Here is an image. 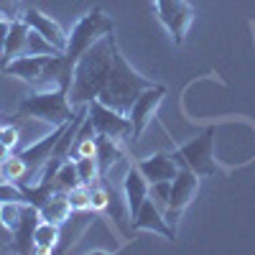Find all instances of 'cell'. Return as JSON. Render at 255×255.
<instances>
[{"label":"cell","instance_id":"cell-12","mask_svg":"<svg viewBox=\"0 0 255 255\" xmlns=\"http://www.w3.org/2000/svg\"><path fill=\"white\" fill-rule=\"evenodd\" d=\"M123 191H125V209H128V217H135L140 204L148 199V191H151V184H148V179L140 174L138 163L133 161L130 166H128L125 171V181H123Z\"/></svg>","mask_w":255,"mask_h":255},{"label":"cell","instance_id":"cell-31","mask_svg":"<svg viewBox=\"0 0 255 255\" xmlns=\"http://www.w3.org/2000/svg\"><path fill=\"white\" fill-rule=\"evenodd\" d=\"M18 138H20L18 125H13V123H3V128H0V140H3L5 145H10V148H15V145H18Z\"/></svg>","mask_w":255,"mask_h":255},{"label":"cell","instance_id":"cell-10","mask_svg":"<svg viewBox=\"0 0 255 255\" xmlns=\"http://www.w3.org/2000/svg\"><path fill=\"white\" fill-rule=\"evenodd\" d=\"M87 118L92 120L97 135H108V138H118V140L128 138L130 140V118L108 108V105H102L100 100H92L87 105Z\"/></svg>","mask_w":255,"mask_h":255},{"label":"cell","instance_id":"cell-34","mask_svg":"<svg viewBox=\"0 0 255 255\" xmlns=\"http://www.w3.org/2000/svg\"><path fill=\"white\" fill-rule=\"evenodd\" d=\"M10 156H13V148H10V145H5L3 140H0V163H3L5 158H10Z\"/></svg>","mask_w":255,"mask_h":255},{"label":"cell","instance_id":"cell-15","mask_svg":"<svg viewBox=\"0 0 255 255\" xmlns=\"http://www.w3.org/2000/svg\"><path fill=\"white\" fill-rule=\"evenodd\" d=\"M41 222L38 207L36 204H23V215H20L18 227L13 230V250L18 253H31L33 250V230Z\"/></svg>","mask_w":255,"mask_h":255},{"label":"cell","instance_id":"cell-30","mask_svg":"<svg viewBox=\"0 0 255 255\" xmlns=\"http://www.w3.org/2000/svg\"><path fill=\"white\" fill-rule=\"evenodd\" d=\"M0 15L8 20H20V15H23V0H0Z\"/></svg>","mask_w":255,"mask_h":255},{"label":"cell","instance_id":"cell-20","mask_svg":"<svg viewBox=\"0 0 255 255\" xmlns=\"http://www.w3.org/2000/svg\"><path fill=\"white\" fill-rule=\"evenodd\" d=\"M59 240H61V225L41 220L36 225V230H33V253H41V255L56 253Z\"/></svg>","mask_w":255,"mask_h":255},{"label":"cell","instance_id":"cell-28","mask_svg":"<svg viewBox=\"0 0 255 255\" xmlns=\"http://www.w3.org/2000/svg\"><path fill=\"white\" fill-rule=\"evenodd\" d=\"M90 209L92 212H108L110 209V191L108 186L92 184V197H90Z\"/></svg>","mask_w":255,"mask_h":255},{"label":"cell","instance_id":"cell-26","mask_svg":"<svg viewBox=\"0 0 255 255\" xmlns=\"http://www.w3.org/2000/svg\"><path fill=\"white\" fill-rule=\"evenodd\" d=\"M26 54H64V51H59L54 44H49V41L41 36V33H36L33 28L28 31V41H26ZM23 54V56H26Z\"/></svg>","mask_w":255,"mask_h":255},{"label":"cell","instance_id":"cell-29","mask_svg":"<svg viewBox=\"0 0 255 255\" xmlns=\"http://www.w3.org/2000/svg\"><path fill=\"white\" fill-rule=\"evenodd\" d=\"M168 194H171V181H156V184H151V191H148V197L156 202V207L161 212H166V207H168Z\"/></svg>","mask_w":255,"mask_h":255},{"label":"cell","instance_id":"cell-33","mask_svg":"<svg viewBox=\"0 0 255 255\" xmlns=\"http://www.w3.org/2000/svg\"><path fill=\"white\" fill-rule=\"evenodd\" d=\"M5 243H10V248H13V232L0 225V245H5Z\"/></svg>","mask_w":255,"mask_h":255},{"label":"cell","instance_id":"cell-4","mask_svg":"<svg viewBox=\"0 0 255 255\" xmlns=\"http://www.w3.org/2000/svg\"><path fill=\"white\" fill-rule=\"evenodd\" d=\"M79 108L69 102V90L64 87H51V90H36L33 95L23 97L15 108L18 118H36L41 123H46L51 128L67 125L74 120Z\"/></svg>","mask_w":255,"mask_h":255},{"label":"cell","instance_id":"cell-13","mask_svg":"<svg viewBox=\"0 0 255 255\" xmlns=\"http://www.w3.org/2000/svg\"><path fill=\"white\" fill-rule=\"evenodd\" d=\"M133 230H145V232H156V235H163L166 240H176V230L166 222L163 217V212L156 207V202L148 197L140 209H138V215L133 217Z\"/></svg>","mask_w":255,"mask_h":255},{"label":"cell","instance_id":"cell-22","mask_svg":"<svg viewBox=\"0 0 255 255\" xmlns=\"http://www.w3.org/2000/svg\"><path fill=\"white\" fill-rule=\"evenodd\" d=\"M79 181V171H77V163L72 158H67L61 166H59V171H56V179H54V189L56 191H69L74 189Z\"/></svg>","mask_w":255,"mask_h":255},{"label":"cell","instance_id":"cell-32","mask_svg":"<svg viewBox=\"0 0 255 255\" xmlns=\"http://www.w3.org/2000/svg\"><path fill=\"white\" fill-rule=\"evenodd\" d=\"M10 23H13V20H8V18H3V15H0V56H3V51H5V41H8Z\"/></svg>","mask_w":255,"mask_h":255},{"label":"cell","instance_id":"cell-24","mask_svg":"<svg viewBox=\"0 0 255 255\" xmlns=\"http://www.w3.org/2000/svg\"><path fill=\"white\" fill-rule=\"evenodd\" d=\"M23 204L26 202H3L0 204V225L13 232L20 222V215H23Z\"/></svg>","mask_w":255,"mask_h":255},{"label":"cell","instance_id":"cell-3","mask_svg":"<svg viewBox=\"0 0 255 255\" xmlns=\"http://www.w3.org/2000/svg\"><path fill=\"white\" fill-rule=\"evenodd\" d=\"M156 82H151L148 77L138 74L130 64L125 61V56L120 54V49H115V61H113V72L108 77V82H105V87L100 92V102L108 105V108L128 115L133 108V102L140 97L143 90L153 87Z\"/></svg>","mask_w":255,"mask_h":255},{"label":"cell","instance_id":"cell-2","mask_svg":"<svg viewBox=\"0 0 255 255\" xmlns=\"http://www.w3.org/2000/svg\"><path fill=\"white\" fill-rule=\"evenodd\" d=\"M0 72L23 79L33 90L72 87V72L64 64V54H26L0 67Z\"/></svg>","mask_w":255,"mask_h":255},{"label":"cell","instance_id":"cell-11","mask_svg":"<svg viewBox=\"0 0 255 255\" xmlns=\"http://www.w3.org/2000/svg\"><path fill=\"white\" fill-rule=\"evenodd\" d=\"M23 23H28V28H33L36 33H41L49 44H54L59 51H67V44H69V33H64V28L56 23V20L46 13H41L38 8H26L23 15H20Z\"/></svg>","mask_w":255,"mask_h":255},{"label":"cell","instance_id":"cell-27","mask_svg":"<svg viewBox=\"0 0 255 255\" xmlns=\"http://www.w3.org/2000/svg\"><path fill=\"white\" fill-rule=\"evenodd\" d=\"M3 202H26V191L15 181H3L0 179V204Z\"/></svg>","mask_w":255,"mask_h":255},{"label":"cell","instance_id":"cell-7","mask_svg":"<svg viewBox=\"0 0 255 255\" xmlns=\"http://www.w3.org/2000/svg\"><path fill=\"white\" fill-rule=\"evenodd\" d=\"M197 191H199V174H194L191 168H179V174L174 176L171 181V194H168V207L163 212V217L166 222L171 225L176 230L181 215H184V209L191 204V199L197 197Z\"/></svg>","mask_w":255,"mask_h":255},{"label":"cell","instance_id":"cell-14","mask_svg":"<svg viewBox=\"0 0 255 255\" xmlns=\"http://www.w3.org/2000/svg\"><path fill=\"white\" fill-rule=\"evenodd\" d=\"M140 174L148 179V184H156V181H174V176L179 174V163L174 161V156L168 153H153V156H145L140 161H135Z\"/></svg>","mask_w":255,"mask_h":255},{"label":"cell","instance_id":"cell-16","mask_svg":"<svg viewBox=\"0 0 255 255\" xmlns=\"http://www.w3.org/2000/svg\"><path fill=\"white\" fill-rule=\"evenodd\" d=\"M92 220H95V212H92V209L72 212V215L67 217V222L61 225V240H59V245H56V253L69 250V245H74V243L82 238V232L92 225Z\"/></svg>","mask_w":255,"mask_h":255},{"label":"cell","instance_id":"cell-5","mask_svg":"<svg viewBox=\"0 0 255 255\" xmlns=\"http://www.w3.org/2000/svg\"><path fill=\"white\" fill-rule=\"evenodd\" d=\"M113 31H115V20L102 8H90L74 23V28L69 33V44H67V51H64V64H67V69L74 72L77 59L87 51L95 41H100L102 36H108Z\"/></svg>","mask_w":255,"mask_h":255},{"label":"cell","instance_id":"cell-17","mask_svg":"<svg viewBox=\"0 0 255 255\" xmlns=\"http://www.w3.org/2000/svg\"><path fill=\"white\" fill-rule=\"evenodd\" d=\"M38 215L44 222L64 225L67 217L72 215V204H69L67 191H54L49 199H44V204H38Z\"/></svg>","mask_w":255,"mask_h":255},{"label":"cell","instance_id":"cell-21","mask_svg":"<svg viewBox=\"0 0 255 255\" xmlns=\"http://www.w3.org/2000/svg\"><path fill=\"white\" fill-rule=\"evenodd\" d=\"M26 174H28V168H26L23 158H20L18 153H13L10 158H5L3 163H0V179H3V181L23 184L26 181Z\"/></svg>","mask_w":255,"mask_h":255},{"label":"cell","instance_id":"cell-8","mask_svg":"<svg viewBox=\"0 0 255 255\" xmlns=\"http://www.w3.org/2000/svg\"><path fill=\"white\" fill-rule=\"evenodd\" d=\"M156 15L163 23V28L171 33L174 44L181 46L197 13H194V5L186 3V0H156Z\"/></svg>","mask_w":255,"mask_h":255},{"label":"cell","instance_id":"cell-19","mask_svg":"<svg viewBox=\"0 0 255 255\" xmlns=\"http://www.w3.org/2000/svg\"><path fill=\"white\" fill-rule=\"evenodd\" d=\"M28 23L23 20H13L10 23V31H8V41H5V51L0 56V67H5L8 61L18 59L26 54V41H28Z\"/></svg>","mask_w":255,"mask_h":255},{"label":"cell","instance_id":"cell-6","mask_svg":"<svg viewBox=\"0 0 255 255\" xmlns=\"http://www.w3.org/2000/svg\"><path fill=\"white\" fill-rule=\"evenodd\" d=\"M174 161L179 163V168H191L199 176H217L222 174L220 166L215 161V128H207V130L197 138H191L189 143L179 145L171 153Z\"/></svg>","mask_w":255,"mask_h":255},{"label":"cell","instance_id":"cell-1","mask_svg":"<svg viewBox=\"0 0 255 255\" xmlns=\"http://www.w3.org/2000/svg\"><path fill=\"white\" fill-rule=\"evenodd\" d=\"M115 49H118L115 33H108L100 41H95L77 59L74 72H72V87H69V102L74 108H84V105H90L92 100L100 97L105 82H108V77L113 72Z\"/></svg>","mask_w":255,"mask_h":255},{"label":"cell","instance_id":"cell-9","mask_svg":"<svg viewBox=\"0 0 255 255\" xmlns=\"http://www.w3.org/2000/svg\"><path fill=\"white\" fill-rule=\"evenodd\" d=\"M166 97V87L163 84H153V87H148L140 92V97L133 102V108L130 113H128V118H130V143L138 145L140 135L145 133V128L151 125L156 110H158V105L163 102Z\"/></svg>","mask_w":255,"mask_h":255},{"label":"cell","instance_id":"cell-23","mask_svg":"<svg viewBox=\"0 0 255 255\" xmlns=\"http://www.w3.org/2000/svg\"><path fill=\"white\" fill-rule=\"evenodd\" d=\"M77 171H79V181L82 184H97L100 179V163H97V156H84V158H77Z\"/></svg>","mask_w":255,"mask_h":255},{"label":"cell","instance_id":"cell-18","mask_svg":"<svg viewBox=\"0 0 255 255\" xmlns=\"http://www.w3.org/2000/svg\"><path fill=\"white\" fill-rule=\"evenodd\" d=\"M125 161V151L120 148L118 138H108V135H97V163H100V179H105L110 174V168L115 163Z\"/></svg>","mask_w":255,"mask_h":255},{"label":"cell","instance_id":"cell-25","mask_svg":"<svg viewBox=\"0 0 255 255\" xmlns=\"http://www.w3.org/2000/svg\"><path fill=\"white\" fill-rule=\"evenodd\" d=\"M67 197H69L72 212H84V209H90L92 186H90V184H77L74 189H69V191H67Z\"/></svg>","mask_w":255,"mask_h":255}]
</instances>
